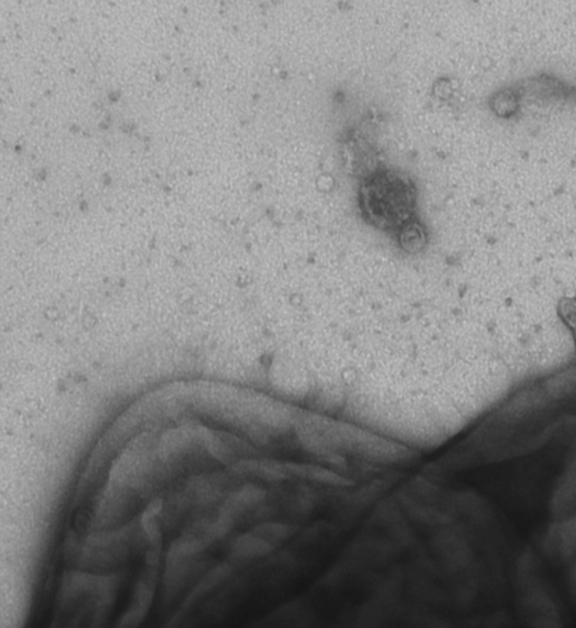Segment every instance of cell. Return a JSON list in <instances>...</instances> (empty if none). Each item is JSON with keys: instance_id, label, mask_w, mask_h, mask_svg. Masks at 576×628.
<instances>
[{"instance_id": "6da1fadb", "label": "cell", "mask_w": 576, "mask_h": 628, "mask_svg": "<svg viewBox=\"0 0 576 628\" xmlns=\"http://www.w3.org/2000/svg\"><path fill=\"white\" fill-rule=\"evenodd\" d=\"M418 191L407 173L376 169L363 178L359 206L371 226L395 235L417 219Z\"/></svg>"}, {"instance_id": "7a4b0ae2", "label": "cell", "mask_w": 576, "mask_h": 628, "mask_svg": "<svg viewBox=\"0 0 576 628\" xmlns=\"http://www.w3.org/2000/svg\"><path fill=\"white\" fill-rule=\"evenodd\" d=\"M282 467L288 478H297L308 483L331 485V487H348L353 481L344 478L335 471L312 463L282 461Z\"/></svg>"}, {"instance_id": "3957f363", "label": "cell", "mask_w": 576, "mask_h": 628, "mask_svg": "<svg viewBox=\"0 0 576 628\" xmlns=\"http://www.w3.org/2000/svg\"><path fill=\"white\" fill-rule=\"evenodd\" d=\"M297 530L298 526L290 524V522L266 521L264 524L257 526L253 531L276 547V545L285 543L293 538Z\"/></svg>"}, {"instance_id": "277c9868", "label": "cell", "mask_w": 576, "mask_h": 628, "mask_svg": "<svg viewBox=\"0 0 576 628\" xmlns=\"http://www.w3.org/2000/svg\"><path fill=\"white\" fill-rule=\"evenodd\" d=\"M401 248L417 252L427 245V232L418 219L407 224L396 233Z\"/></svg>"}, {"instance_id": "5b68a950", "label": "cell", "mask_w": 576, "mask_h": 628, "mask_svg": "<svg viewBox=\"0 0 576 628\" xmlns=\"http://www.w3.org/2000/svg\"><path fill=\"white\" fill-rule=\"evenodd\" d=\"M275 548L273 544L267 542L265 539L253 531L252 534L243 536L237 545L238 553L243 558H257L269 556Z\"/></svg>"}, {"instance_id": "8992f818", "label": "cell", "mask_w": 576, "mask_h": 628, "mask_svg": "<svg viewBox=\"0 0 576 628\" xmlns=\"http://www.w3.org/2000/svg\"><path fill=\"white\" fill-rule=\"evenodd\" d=\"M90 515L87 513V511H80L78 513V516L76 518V526L77 529L81 530H85L87 527L90 525Z\"/></svg>"}]
</instances>
